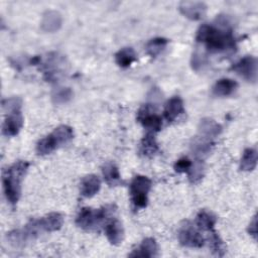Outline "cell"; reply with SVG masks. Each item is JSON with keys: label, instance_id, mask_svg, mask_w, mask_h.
<instances>
[{"label": "cell", "instance_id": "cell-1", "mask_svg": "<svg viewBox=\"0 0 258 258\" xmlns=\"http://www.w3.org/2000/svg\"><path fill=\"white\" fill-rule=\"evenodd\" d=\"M196 40L212 53H232L236 50L231 22L227 15H219L215 24H203L197 31Z\"/></svg>", "mask_w": 258, "mask_h": 258}, {"label": "cell", "instance_id": "cell-2", "mask_svg": "<svg viewBox=\"0 0 258 258\" xmlns=\"http://www.w3.org/2000/svg\"><path fill=\"white\" fill-rule=\"evenodd\" d=\"M29 162L18 160L6 167L2 173V184L6 200L15 206L20 198L21 182L28 170Z\"/></svg>", "mask_w": 258, "mask_h": 258}, {"label": "cell", "instance_id": "cell-3", "mask_svg": "<svg viewBox=\"0 0 258 258\" xmlns=\"http://www.w3.org/2000/svg\"><path fill=\"white\" fill-rule=\"evenodd\" d=\"M21 106L22 101L19 97H11L3 100L2 102V107L5 112L2 133L6 137H13L17 135L23 126Z\"/></svg>", "mask_w": 258, "mask_h": 258}, {"label": "cell", "instance_id": "cell-4", "mask_svg": "<svg viewBox=\"0 0 258 258\" xmlns=\"http://www.w3.org/2000/svg\"><path fill=\"white\" fill-rule=\"evenodd\" d=\"M74 138V131L68 125L56 127L50 134L40 139L36 145V152L39 155L51 153L56 148L69 143Z\"/></svg>", "mask_w": 258, "mask_h": 258}, {"label": "cell", "instance_id": "cell-5", "mask_svg": "<svg viewBox=\"0 0 258 258\" xmlns=\"http://www.w3.org/2000/svg\"><path fill=\"white\" fill-rule=\"evenodd\" d=\"M112 212V208L104 207L98 210L83 208L76 219V224L84 230H94L99 227Z\"/></svg>", "mask_w": 258, "mask_h": 258}, {"label": "cell", "instance_id": "cell-6", "mask_svg": "<svg viewBox=\"0 0 258 258\" xmlns=\"http://www.w3.org/2000/svg\"><path fill=\"white\" fill-rule=\"evenodd\" d=\"M151 180L144 175H136L130 184L131 202L136 209H144L148 202V192L151 188Z\"/></svg>", "mask_w": 258, "mask_h": 258}, {"label": "cell", "instance_id": "cell-7", "mask_svg": "<svg viewBox=\"0 0 258 258\" xmlns=\"http://www.w3.org/2000/svg\"><path fill=\"white\" fill-rule=\"evenodd\" d=\"M179 243L184 247L201 248L205 245V239L199 231H197L191 224L185 222L178 231Z\"/></svg>", "mask_w": 258, "mask_h": 258}, {"label": "cell", "instance_id": "cell-8", "mask_svg": "<svg viewBox=\"0 0 258 258\" xmlns=\"http://www.w3.org/2000/svg\"><path fill=\"white\" fill-rule=\"evenodd\" d=\"M232 70L248 82L256 83L257 81V59L252 55H247L236 62Z\"/></svg>", "mask_w": 258, "mask_h": 258}, {"label": "cell", "instance_id": "cell-9", "mask_svg": "<svg viewBox=\"0 0 258 258\" xmlns=\"http://www.w3.org/2000/svg\"><path fill=\"white\" fill-rule=\"evenodd\" d=\"M137 120L145 129L151 132H157L162 127L161 118L157 114L153 113L148 105L143 106L138 111Z\"/></svg>", "mask_w": 258, "mask_h": 258}, {"label": "cell", "instance_id": "cell-10", "mask_svg": "<svg viewBox=\"0 0 258 258\" xmlns=\"http://www.w3.org/2000/svg\"><path fill=\"white\" fill-rule=\"evenodd\" d=\"M178 9L180 13L190 20L202 19L207 12V5L201 1H182Z\"/></svg>", "mask_w": 258, "mask_h": 258}, {"label": "cell", "instance_id": "cell-11", "mask_svg": "<svg viewBox=\"0 0 258 258\" xmlns=\"http://www.w3.org/2000/svg\"><path fill=\"white\" fill-rule=\"evenodd\" d=\"M198 130V136L213 141L221 133L222 126L211 118H204L201 120Z\"/></svg>", "mask_w": 258, "mask_h": 258}, {"label": "cell", "instance_id": "cell-12", "mask_svg": "<svg viewBox=\"0 0 258 258\" xmlns=\"http://www.w3.org/2000/svg\"><path fill=\"white\" fill-rule=\"evenodd\" d=\"M61 22L62 18L59 12L55 10H47L42 15L40 26L45 32H55L60 28Z\"/></svg>", "mask_w": 258, "mask_h": 258}, {"label": "cell", "instance_id": "cell-13", "mask_svg": "<svg viewBox=\"0 0 258 258\" xmlns=\"http://www.w3.org/2000/svg\"><path fill=\"white\" fill-rule=\"evenodd\" d=\"M183 113V102L178 96H174L167 101L164 108V117L168 122L175 121Z\"/></svg>", "mask_w": 258, "mask_h": 258}, {"label": "cell", "instance_id": "cell-14", "mask_svg": "<svg viewBox=\"0 0 258 258\" xmlns=\"http://www.w3.org/2000/svg\"><path fill=\"white\" fill-rule=\"evenodd\" d=\"M158 255V246L153 238H145L139 247L129 254L130 257H156Z\"/></svg>", "mask_w": 258, "mask_h": 258}, {"label": "cell", "instance_id": "cell-15", "mask_svg": "<svg viewBox=\"0 0 258 258\" xmlns=\"http://www.w3.org/2000/svg\"><path fill=\"white\" fill-rule=\"evenodd\" d=\"M101 187L100 178L95 174H89L81 180V195L84 198L94 197Z\"/></svg>", "mask_w": 258, "mask_h": 258}, {"label": "cell", "instance_id": "cell-16", "mask_svg": "<svg viewBox=\"0 0 258 258\" xmlns=\"http://www.w3.org/2000/svg\"><path fill=\"white\" fill-rule=\"evenodd\" d=\"M105 234L108 241L113 245H118L124 237V229L121 222L117 219L109 222L105 228Z\"/></svg>", "mask_w": 258, "mask_h": 258}, {"label": "cell", "instance_id": "cell-17", "mask_svg": "<svg viewBox=\"0 0 258 258\" xmlns=\"http://www.w3.org/2000/svg\"><path fill=\"white\" fill-rule=\"evenodd\" d=\"M40 227L43 232H54L61 228L63 224V216L59 213L53 212L38 219Z\"/></svg>", "mask_w": 258, "mask_h": 258}, {"label": "cell", "instance_id": "cell-18", "mask_svg": "<svg viewBox=\"0 0 258 258\" xmlns=\"http://www.w3.org/2000/svg\"><path fill=\"white\" fill-rule=\"evenodd\" d=\"M238 84L231 79H221L215 83L212 92L217 97H228L237 90Z\"/></svg>", "mask_w": 258, "mask_h": 258}, {"label": "cell", "instance_id": "cell-19", "mask_svg": "<svg viewBox=\"0 0 258 258\" xmlns=\"http://www.w3.org/2000/svg\"><path fill=\"white\" fill-rule=\"evenodd\" d=\"M102 172L106 183L110 186H115L121 183V175L114 162H106L102 167Z\"/></svg>", "mask_w": 258, "mask_h": 258}, {"label": "cell", "instance_id": "cell-20", "mask_svg": "<svg viewBox=\"0 0 258 258\" xmlns=\"http://www.w3.org/2000/svg\"><path fill=\"white\" fill-rule=\"evenodd\" d=\"M136 59L137 55L132 47H123L115 54L116 63L122 69L130 67Z\"/></svg>", "mask_w": 258, "mask_h": 258}, {"label": "cell", "instance_id": "cell-21", "mask_svg": "<svg viewBox=\"0 0 258 258\" xmlns=\"http://www.w3.org/2000/svg\"><path fill=\"white\" fill-rule=\"evenodd\" d=\"M139 151L145 157H152L159 151L158 144H157L152 133H147L142 138V140L140 142Z\"/></svg>", "mask_w": 258, "mask_h": 258}, {"label": "cell", "instance_id": "cell-22", "mask_svg": "<svg viewBox=\"0 0 258 258\" xmlns=\"http://www.w3.org/2000/svg\"><path fill=\"white\" fill-rule=\"evenodd\" d=\"M217 222V218L215 215H213L210 212L207 211H201L196 218V225L197 227L202 230V231H206V232H211L215 227V224Z\"/></svg>", "mask_w": 258, "mask_h": 258}, {"label": "cell", "instance_id": "cell-23", "mask_svg": "<svg viewBox=\"0 0 258 258\" xmlns=\"http://www.w3.org/2000/svg\"><path fill=\"white\" fill-rule=\"evenodd\" d=\"M257 164V151L254 148H246L243 152L240 169L243 171H252Z\"/></svg>", "mask_w": 258, "mask_h": 258}, {"label": "cell", "instance_id": "cell-24", "mask_svg": "<svg viewBox=\"0 0 258 258\" xmlns=\"http://www.w3.org/2000/svg\"><path fill=\"white\" fill-rule=\"evenodd\" d=\"M167 44L168 39L163 37H155L147 42L145 49L147 54H149L151 57H156L165 49Z\"/></svg>", "mask_w": 258, "mask_h": 258}, {"label": "cell", "instance_id": "cell-25", "mask_svg": "<svg viewBox=\"0 0 258 258\" xmlns=\"http://www.w3.org/2000/svg\"><path fill=\"white\" fill-rule=\"evenodd\" d=\"M209 233H210V246H211L212 252L217 256H223L226 251V248L222 239L219 237V235L215 230Z\"/></svg>", "mask_w": 258, "mask_h": 258}, {"label": "cell", "instance_id": "cell-26", "mask_svg": "<svg viewBox=\"0 0 258 258\" xmlns=\"http://www.w3.org/2000/svg\"><path fill=\"white\" fill-rule=\"evenodd\" d=\"M73 97V92L70 88H57L53 91L51 99L56 105H61L69 102Z\"/></svg>", "mask_w": 258, "mask_h": 258}, {"label": "cell", "instance_id": "cell-27", "mask_svg": "<svg viewBox=\"0 0 258 258\" xmlns=\"http://www.w3.org/2000/svg\"><path fill=\"white\" fill-rule=\"evenodd\" d=\"M187 173H188V178L192 183L198 182L203 177V174H204L203 163L199 160L195 164H191V167Z\"/></svg>", "mask_w": 258, "mask_h": 258}, {"label": "cell", "instance_id": "cell-28", "mask_svg": "<svg viewBox=\"0 0 258 258\" xmlns=\"http://www.w3.org/2000/svg\"><path fill=\"white\" fill-rule=\"evenodd\" d=\"M190 63H191V67H192V69L195 71L202 70L206 66V63H207L206 55L202 51H200L199 49H196L192 52Z\"/></svg>", "mask_w": 258, "mask_h": 258}, {"label": "cell", "instance_id": "cell-29", "mask_svg": "<svg viewBox=\"0 0 258 258\" xmlns=\"http://www.w3.org/2000/svg\"><path fill=\"white\" fill-rule=\"evenodd\" d=\"M191 161L188 158H180L178 159L174 164V170L176 172H188V170L191 167Z\"/></svg>", "mask_w": 258, "mask_h": 258}, {"label": "cell", "instance_id": "cell-30", "mask_svg": "<svg viewBox=\"0 0 258 258\" xmlns=\"http://www.w3.org/2000/svg\"><path fill=\"white\" fill-rule=\"evenodd\" d=\"M248 232L256 240V238H257V218H256V216H254L252 221L250 222L249 227H248Z\"/></svg>", "mask_w": 258, "mask_h": 258}]
</instances>
